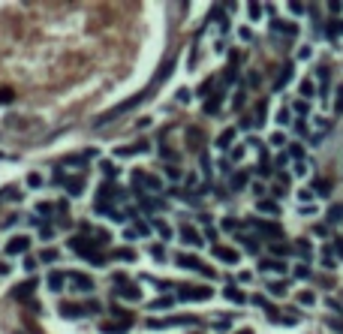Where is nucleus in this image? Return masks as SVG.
Segmentation results:
<instances>
[{
	"instance_id": "1",
	"label": "nucleus",
	"mask_w": 343,
	"mask_h": 334,
	"mask_svg": "<svg viewBox=\"0 0 343 334\" xmlns=\"http://www.w3.org/2000/svg\"><path fill=\"white\" fill-rule=\"evenodd\" d=\"M142 99H145V94H139V96H130V99H124L121 105H114L111 111H105V115H102V118H97V127H105L108 121H114V118H121V115H124V111H130V108H136V105H139Z\"/></svg>"
},
{
	"instance_id": "2",
	"label": "nucleus",
	"mask_w": 343,
	"mask_h": 334,
	"mask_svg": "<svg viewBox=\"0 0 343 334\" xmlns=\"http://www.w3.org/2000/svg\"><path fill=\"white\" fill-rule=\"evenodd\" d=\"M214 256H217V259H223L226 265H235L238 259H241V256H238V250H232V247H217V250H214Z\"/></svg>"
},
{
	"instance_id": "3",
	"label": "nucleus",
	"mask_w": 343,
	"mask_h": 334,
	"mask_svg": "<svg viewBox=\"0 0 343 334\" xmlns=\"http://www.w3.org/2000/svg\"><path fill=\"white\" fill-rule=\"evenodd\" d=\"M181 298H193V301H202V298H211V289L208 286H199V289H184Z\"/></svg>"
},
{
	"instance_id": "4",
	"label": "nucleus",
	"mask_w": 343,
	"mask_h": 334,
	"mask_svg": "<svg viewBox=\"0 0 343 334\" xmlns=\"http://www.w3.org/2000/svg\"><path fill=\"white\" fill-rule=\"evenodd\" d=\"M33 289H36V280H27V283H21V286H15V292H12V295H15V298H18V301H27V298H30V295H33Z\"/></svg>"
},
{
	"instance_id": "5",
	"label": "nucleus",
	"mask_w": 343,
	"mask_h": 334,
	"mask_svg": "<svg viewBox=\"0 0 343 334\" xmlns=\"http://www.w3.org/2000/svg\"><path fill=\"white\" fill-rule=\"evenodd\" d=\"M27 247H30V241H27V238H12V241L6 244V253H9V256H15V253H24Z\"/></svg>"
},
{
	"instance_id": "6",
	"label": "nucleus",
	"mask_w": 343,
	"mask_h": 334,
	"mask_svg": "<svg viewBox=\"0 0 343 334\" xmlns=\"http://www.w3.org/2000/svg\"><path fill=\"white\" fill-rule=\"evenodd\" d=\"M69 277H72L75 289H82V292H91V289H94V280H91V277H85V274H69Z\"/></svg>"
},
{
	"instance_id": "7",
	"label": "nucleus",
	"mask_w": 343,
	"mask_h": 334,
	"mask_svg": "<svg viewBox=\"0 0 343 334\" xmlns=\"http://www.w3.org/2000/svg\"><path fill=\"white\" fill-rule=\"evenodd\" d=\"M253 226H256L259 232H268L271 238H277V235H283V232H280V226H274V223H262V220H256V223H253Z\"/></svg>"
},
{
	"instance_id": "8",
	"label": "nucleus",
	"mask_w": 343,
	"mask_h": 334,
	"mask_svg": "<svg viewBox=\"0 0 343 334\" xmlns=\"http://www.w3.org/2000/svg\"><path fill=\"white\" fill-rule=\"evenodd\" d=\"M178 265H181V268H193V271H205V268L196 262V256H181V259H178Z\"/></svg>"
},
{
	"instance_id": "9",
	"label": "nucleus",
	"mask_w": 343,
	"mask_h": 334,
	"mask_svg": "<svg viewBox=\"0 0 343 334\" xmlns=\"http://www.w3.org/2000/svg\"><path fill=\"white\" fill-rule=\"evenodd\" d=\"M181 238H184L187 244H202V238L196 235V229H190V226H184V229H181Z\"/></svg>"
},
{
	"instance_id": "10",
	"label": "nucleus",
	"mask_w": 343,
	"mask_h": 334,
	"mask_svg": "<svg viewBox=\"0 0 343 334\" xmlns=\"http://www.w3.org/2000/svg\"><path fill=\"white\" fill-rule=\"evenodd\" d=\"M172 66H175V60H166V63H163V69L154 76V82H166V79L172 76Z\"/></svg>"
},
{
	"instance_id": "11",
	"label": "nucleus",
	"mask_w": 343,
	"mask_h": 334,
	"mask_svg": "<svg viewBox=\"0 0 343 334\" xmlns=\"http://www.w3.org/2000/svg\"><path fill=\"white\" fill-rule=\"evenodd\" d=\"M60 313H63V316H69V319H75V316H82L85 310H82V307H75V304H63V307H60Z\"/></svg>"
},
{
	"instance_id": "12",
	"label": "nucleus",
	"mask_w": 343,
	"mask_h": 334,
	"mask_svg": "<svg viewBox=\"0 0 343 334\" xmlns=\"http://www.w3.org/2000/svg\"><path fill=\"white\" fill-rule=\"evenodd\" d=\"M49 286L57 292V289L63 286V274H60V271H51V274H49Z\"/></svg>"
},
{
	"instance_id": "13",
	"label": "nucleus",
	"mask_w": 343,
	"mask_h": 334,
	"mask_svg": "<svg viewBox=\"0 0 343 334\" xmlns=\"http://www.w3.org/2000/svg\"><path fill=\"white\" fill-rule=\"evenodd\" d=\"M114 256H118V259H121V262H133V259H136V253H133V250H127V247H121V250H114Z\"/></svg>"
},
{
	"instance_id": "14",
	"label": "nucleus",
	"mask_w": 343,
	"mask_h": 334,
	"mask_svg": "<svg viewBox=\"0 0 343 334\" xmlns=\"http://www.w3.org/2000/svg\"><path fill=\"white\" fill-rule=\"evenodd\" d=\"M226 298H229V301H235V304H244V295H241L238 289H232V286L226 289Z\"/></svg>"
},
{
	"instance_id": "15",
	"label": "nucleus",
	"mask_w": 343,
	"mask_h": 334,
	"mask_svg": "<svg viewBox=\"0 0 343 334\" xmlns=\"http://www.w3.org/2000/svg\"><path fill=\"white\" fill-rule=\"evenodd\" d=\"M289 79H292V66H286V69H283V72H280V79H277V91H283V88H286V82H289Z\"/></svg>"
},
{
	"instance_id": "16",
	"label": "nucleus",
	"mask_w": 343,
	"mask_h": 334,
	"mask_svg": "<svg viewBox=\"0 0 343 334\" xmlns=\"http://www.w3.org/2000/svg\"><path fill=\"white\" fill-rule=\"evenodd\" d=\"M121 295H124V298H142V292H139L136 286H124V289H121Z\"/></svg>"
},
{
	"instance_id": "17",
	"label": "nucleus",
	"mask_w": 343,
	"mask_h": 334,
	"mask_svg": "<svg viewBox=\"0 0 343 334\" xmlns=\"http://www.w3.org/2000/svg\"><path fill=\"white\" fill-rule=\"evenodd\" d=\"M328 220H331V223H337V220H343V205H334V208L328 211Z\"/></svg>"
},
{
	"instance_id": "18",
	"label": "nucleus",
	"mask_w": 343,
	"mask_h": 334,
	"mask_svg": "<svg viewBox=\"0 0 343 334\" xmlns=\"http://www.w3.org/2000/svg\"><path fill=\"white\" fill-rule=\"evenodd\" d=\"M12 99H15V94H12L9 88H3V91H0V105H9Z\"/></svg>"
},
{
	"instance_id": "19",
	"label": "nucleus",
	"mask_w": 343,
	"mask_h": 334,
	"mask_svg": "<svg viewBox=\"0 0 343 334\" xmlns=\"http://www.w3.org/2000/svg\"><path fill=\"white\" fill-rule=\"evenodd\" d=\"M259 211H265V214H277V202H259Z\"/></svg>"
},
{
	"instance_id": "20",
	"label": "nucleus",
	"mask_w": 343,
	"mask_h": 334,
	"mask_svg": "<svg viewBox=\"0 0 343 334\" xmlns=\"http://www.w3.org/2000/svg\"><path fill=\"white\" fill-rule=\"evenodd\" d=\"M301 94H304V96H313V94H316V91H313V82H310V79H304V82H301Z\"/></svg>"
},
{
	"instance_id": "21",
	"label": "nucleus",
	"mask_w": 343,
	"mask_h": 334,
	"mask_svg": "<svg viewBox=\"0 0 343 334\" xmlns=\"http://www.w3.org/2000/svg\"><path fill=\"white\" fill-rule=\"evenodd\" d=\"M262 268H265V271H286L283 262H262Z\"/></svg>"
},
{
	"instance_id": "22",
	"label": "nucleus",
	"mask_w": 343,
	"mask_h": 334,
	"mask_svg": "<svg viewBox=\"0 0 343 334\" xmlns=\"http://www.w3.org/2000/svg\"><path fill=\"white\" fill-rule=\"evenodd\" d=\"M69 196H82V181H69Z\"/></svg>"
},
{
	"instance_id": "23",
	"label": "nucleus",
	"mask_w": 343,
	"mask_h": 334,
	"mask_svg": "<svg viewBox=\"0 0 343 334\" xmlns=\"http://www.w3.org/2000/svg\"><path fill=\"white\" fill-rule=\"evenodd\" d=\"M298 301L301 304H313L316 298H313V292H298Z\"/></svg>"
},
{
	"instance_id": "24",
	"label": "nucleus",
	"mask_w": 343,
	"mask_h": 334,
	"mask_svg": "<svg viewBox=\"0 0 343 334\" xmlns=\"http://www.w3.org/2000/svg\"><path fill=\"white\" fill-rule=\"evenodd\" d=\"M328 190H331L328 181H316V193H319V196H328Z\"/></svg>"
},
{
	"instance_id": "25",
	"label": "nucleus",
	"mask_w": 343,
	"mask_h": 334,
	"mask_svg": "<svg viewBox=\"0 0 343 334\" xmlns=\"http://www.w3.org/2000/svg\"><path fill=\"white\" fill-rule=\"evenodd\" d=\"M217 105H220V96H214V99H208V102H205V111H208V115H211V111H217Z\"/></svg>"
},
{
	"instance_id": "26",
	"label": "nucleus",
	"mask_w": 343,
	"mask_h": 334,
	"mask_svg": "<svg viewBox=\"0 0 343 334\" xmlns=\"http://www.w3.org/2000/svg\"><path fill=\"white\" fill-rule=\"evenodd\" d=\"M150 256H154V259H160V262L166 259V253H163V247H160V244H157V247H150Z\"/></svg>"
},
{
	"instance_id": "27",
	"label": "nucleus",
	"mask_w": 343,
	"mask_h": 334,
	"mask_svg": "<svg viewBox=\"0 0 343 334\" xmlns=\"http://www.w3.org/2000/svg\"><path fill=\"white\" fill-rule=\"evenodd\" d=\"M40 259H43V262H54L57 253H54V250H43V256H40Z\"/></svg>"
},
{
	"instance_id": "28",
	"label": "nucleus",
	"mask_w": 343,
	"mask_h": 334,
	"mask_svg": "<svg viewBox=\"0 0 343 334\" xmlns=\"http://www.w3.org/2000/svg\"><path fill=\"white\" fill-rule=\"evenodd\" d=\"M232 184H235V190H241L244 184H247V175H235V178H232Z\"/></svg>"
},
{
	"instance_id": "29",
	"label": "nucleus",
	"mask_w": 343,
	"mask_h": 334,
	"mask_svg": "<svg viewBox=\"0 0 343 334\" xmlns=\"http://www.w3.org/2000/svg\"><path fill=\"white\" fill-rule=\"evenodd\" d=\"M334 111H337V115H343V88H340V94H337V102H334Z\"/></svg>"
},
{
	"instance_id": "30",
	"label": "nucleus",
	"mask_w": 343,
	"mask_h": 334,
	"mask_svg": "<svg viewBox=\"0 0 343 334\" xmlns=\"http://www.w3.org/2000/svg\"><path fill=\"white\" fill-rule=\"evenodd\" d=\"M169 304H172V301H169V298H160V301H154V304H150V307H154V310H166V307H169Z\"/></svg>"
},
{
	"instance_id": "31",
	"label": "nucleus",
	"mask_w": 343,
	"mask_h": 334,
	"mask_svg": "<svg viewBox=\"0 0 343 334\" xmlns=\"http://www.w3.org/2000/svg\"><path fill=\"white\" fill-rule=\"evenodd\" d=\"M271 295H286V286L283 283H271Z\"/></svg>"
},
{
	"instance_id": "32",
	"label": "nucleus",
	"mask_w": 343,
	"mask_h": 334,
	"mask_svg": "<svg viewBox=\"0 0 343 334\" xmlns=\"http://www.w3.org/2000/svg\"><path fill=\"white\" fill-rule=\"evenodd\" d=\"M232 136H235V130H226V133H223V139H220V144L226 147V144H229V139H232Z\"/></svg>"
},
{
	"instance_id": "33",
	"label": "nucleus",
	"mask_w": 343,
	"mask_h": 334,
	"mask_svg": "<svg viewBox=\"0 0 343 334\" xmlns=\"http://www.w3.org/2000/svg\"><path fill=\"white\" fill-rule=\"evenodd\" d=\"M27 184L30 187H40V175H27Z\"/></svg>"
},
{
	"instance_id": "34",
	"label": "nucleus",
	"mask_w": 343,
	"mask_h": 334,
	"mask_svg": "<svg viewBox=\"0 0 343 334\" xmlns=\"http://www.w3.org/2000/svg\"><path fill=\"white\" fill-rule=\"evenodd\" d=\"M250 15H253V18H259V15H262V6H256V3H250Z\"/></svg>"
},
{
	"instance_id": "35",
	"label": "nucleus",
	"mask_w": 343,
	"mask_h": 334,
	"mask_svg": "<svg viewBox=\"0 0 343 334\" xmlns=\"http://www.w3.org/2000/svg\"><path fill=\"white\" fill-rule=\"evenodd\" d=\"M124 238H127V241H136V238H139V232H136V229H127V232H124Z\"/></svg>"
},
{
	"instance_id": "36",
	"label": "nucleus",
	"mask_w": 343,
	"mask_h": 334,
	"mask_svg": "<svg viewBox=\"0 0 343 334\" xmlns=\"http://www.w3.org/2000/svg\"><path fill=\"white\" fill-rule=\"evenodd\" d=\"M328 33H331V36H334V33H343V24H340V21H337V24H331V27H328Z\"/></svg>"
},
{
	"instance_id": "37",
	"label": "nucleus",
	"mask_w": 343,
	"mask_h": 334,
	"mask_svg": "<svg viewBox=\"0 0 343 334\" xmlns=\"http://www.w3.org/2000/svg\"><path fill=\"white\" fill-rule=\"evenodd\" d=\"M277 124H289V111H280V115H277Z\"/></svg>"
},
{
	"instance_id": "38",
	"label": "nucleus",
	"mask_w": 343,
	"mask_h": 334,
	"mask_svg": "<svg viewBox=\"0 0 343 334\" xmlns=\"http://www.w3.org/2000/svg\"><path fill=\"white\" fill-rule=\"evenodd\" d=\"M157 226H160V235H163V241L169 238V226H166V223H157Z\"/></svg>"
},
{
	"instance_id": "39",
	"label": "nucleus",
	"mask_w": 343,
	"mask_h": 334,
	"mask_svg": "<svg viewBox=\"0 0 343 334\" xmlns=\"http://www.w3.org/2000/svg\"><path fill=\"white\" fill-rule=\"evenodd\" d=\"M0 274H6V265H0Z\"/></svg>"
},
{
	"instance_id": "40",
	"label": "nucleus",
	"mask_w": 343,
	"mask_h": 334,
	"mask_svg": "<svg viewBox=\"0 0 343 334\" xmlns=\"http://www.w3.org/2000/svg\"><path fill=\"white\" fill-rule=\"evenodd\" d=\"M241 334H253V331H241Z\"/></svg>"
}]
</instances>
